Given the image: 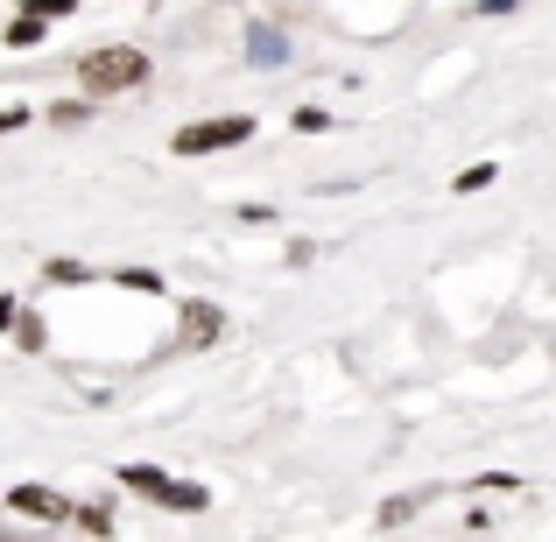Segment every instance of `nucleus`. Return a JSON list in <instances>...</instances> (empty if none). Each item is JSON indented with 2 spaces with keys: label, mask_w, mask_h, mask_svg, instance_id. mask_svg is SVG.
Masks as SVG:
<instances>
[{
  "label": "nucleus",
  "mask_w": 556,
  "mask_h": 542,
  "mask_svg": "<svg viewBox=\"0 0 556 542\" xmlns=\"http://www.w3.org/2000/svg\"><path fill=\"white\" fill-rule=\"evenodd\" d=\"M218 331H226V317H218L212 303H190L184 311V345H212Z\"/></svg>",
  "instance_id": "39448f33"
},
{
  "label": "nucleus",
  "mask_w": 556,
  "mask_h": 542,
  "mask_svg": "<svg viewBox=\"0 0 556 542\" xmlns=\"http://www.w3.org/2000/svg\"><path fill=\"white\" fill-rule=\"evenodd\" d=\"M247 50H254V64H282V36H268V28H254Z\"/></svg>",
  "instance_id": "423d86ee"
},
{
  "label": "nucleus",
  "mask_w": 556,
  "mask_h": 542,
  "mask_svg": "<svg viewBox=\"0 0 556 542\" xmlns=\"http://www.w3.org/2000/svg\"><path fill=\"white\" fill-rule=\"evenodd\" d=\"M42 275H50V282H85V268H78V261H50Z\"/></svg>",
  "instance_id": "9b49d317"
},
{
  "label": "nucleus",
  "mask_w": 556,
  "mask_h": 542,
  "mask_svg": "<svg viewBox=\"0 0 556 542\" xmlns=\"http://www.w3.org/2000/svg\"><path fill=\"white\" fill-rule=\"evenodd\" d=\"M240 141H254V121H247V113H226V121L177 127V141H169V149H177V155H218V149H240Z\"/></svg>",
  "instance_id": "7ed1b4c3"
},
{
  "label": "nucleus",
  "mask_w": 556,
  "mask_h": 542,
  "mask_svg": "<svg viewBox=\"0 0 556 542\" xmlns=\"http://www.w3.org/2000/svg\"><path fill=\"white\" fill-rule=\"evenodd\" d=\"M127 487L135 493H149V501H163L169 515H204V507H212V493L204 487H190V479H169V472H155V465H127Z\"/></svg>",
  "instance_id": "f03ea898"
},
{
  "label": "nucleus",
  "mask_w": 556,
  "mask_h": 542,
  "mask_svg": "<svg viewBox=\"0 0 556 542\" xmlns=\"http://www.w3.org/2000/svg\"><path fill=\"white\" fill-rule=\"evenodd\" d=\"M408 515H416V501H388V507H380V529H402Z\"/></svg>",
  "instance_id": "9d476101"
},
{
  "label": "nucleus",
  "mask_w": 556,
  "mask_h": 542,
  "mask_svg": "<svg viewBox=\"0 0 556 542\" xmlns=\"http://www.w3.org/2000/svg\"><path fill=\"white\" fill-rule=\"evenodd\" d=\"M8 42H14V50H28V42H42V14H28V22H14V28H8Z\"/></svg>",
  "instance_id": "0eeeda50"
},
{
  "label": "nucleus",
  "mask_w": 556,
  "mask_h": 542,
  "mask_svg": "<svg viewBox=\"0 0 556 542\" xmlns=\"http://www.w3.org/2000/svg\"><path fill=\"white\" fill-rule=\"evenodd\" d=\"M8 507H14V515H28V521H71V501H64V493H50V487H14Z\"/></svg>",
  "instance_id": "20e7f679"
},
{
  "label": "nucleus",
  "mask_w": 556,
  "mask_h": 542,
  "mask_svg": "<svg viewBox=\"0 0 556 542\" xmlns=\"http://www.w3.org/2000/svg\"><path fill=\"white\" fill-rule=\"evenodd\" d=\"M78 78H85V92H99V99H113V92H135L141 78H149V56L141 50H127V42H113V50H92L78 64Z\"/></svg>",
  "instance_id": "f257e3e1"
},
{
  "label": "nucleus",
  "mask_w": 556,
  "mask_h": 542,
  "mask_svg": "<svg viewBox=\"0 0 556 542\" xmlns=\"http://www.w3.org/2000/svg\"><path fill=\"white\" fill-rule=\"evenodd\" d=\"M78 529H92V535H106V529H113V515H106V501H99V507H78Z\"/></svg>",
  "instance_id": "1a4fd4ad"
},
{
  "label": "nucleus",
  "mask_w": 556,
  "mask_h": 542,
  "mask_svg": "<svg viewBox=\"0 0 556 542\" xmlns=\"http://www.w3.org/2000/svg\"><path fill=\"white\" fill-rule=\"evenodd\" d=\"M493 177H501V169H493V163H472V169H458V190H486Z\"/></svg>",
  "instance_id": "6e6552de"
}]
</instances>
